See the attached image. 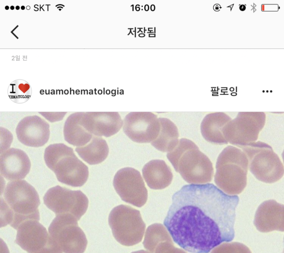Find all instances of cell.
<instances>
[{
    "mask_svg": "<svg viewBox=\"0 0 284 253\" xmlns=\"http://www.w3.org/2000/svg\"><path fill=\"white\" fill-rule=\"evenodd\" d=\"M32 90L29 84L25 81L18 80L11 83L8 88V95L15 102L28 100L31 94Z\"/></svg>",
    "mask_w": 284,
    "mask_h": 253,
    "instance_id": "25",
    "label": "cell"
},
{
    "mask_svg": "<svg viewBox=\"0 0 284 253\" xmlns=\"http://www.w3.org/2000/svg\"><path fill=\"white\" fill-rule=\"evenodd\" d=\"M155 253H187L185 251L175 247L173 243L164 242L161 243L155 250Z\"/></svg>",
    "mask_w": 284,
    "mask_h": 253,
    "instance_id": "28",
    "label": "cell"
},
{
    "mask_svg": "<svg viewBox=\"0 0 284 253\" xmlns=\"http://www.w3.org/2000/svg\"><path fill=\"white\" fill-rule=\"evenodd\" d=\"M45 205L56 215L70 214L78 220L88 206L86 196L81 190H73L59 185L49 188L43 196Z\"/></svg>",
    "mask_w": 284,
    "mask_h": 253,
    "instance_id": "8",
    "label": "cell"
},
{
    "mask_svg": "<svg viewBox=\"0 0 284 253\" xmlns=\"http://www.w3.org/2000/svg\"><path fill=\"white\" fill-rule=\"evenodd\" d=\"M197 146H198L190 139L185 138L179 139L176 147L166 155L168 160L174 169H176L178 161L182 154L187 150Z\"/></svg>",
    "mask_w": 284,
    "mask_h": 253,
    "instance_id": "26",
    "label": "cell"
},
{
    "mask_svg": "<svg viewBox=\"0 0 284 253\" xmlns=\"http://www.w3.org/2000/svg\"><path fill=\"white\" fill-rule=\"evenodd\" d=\"M113 186L124 202L140 208L148 198V191L140 172L130 167L122 168L115 174Z\"/></svg>",
    "mask_w": 284,
    "mask_h": 253,
    "instance_id": "11",
    "label": "cell"
},
{
    "mask_svg": "<svg viewBox=\"0 0 284 253\" xmlns=\"http://www.w3.org/2000/svg\"><path fill=\"white\" fill-rule=\"evenodd\" d=\"M232 119L223 112L212 113L206 115L201 124V132L207 141L219 145L227 144L222 130Z\"/></svg>",
    "mask_w": 284,
    "mask_h": 253,
    "instance_id": "19",
    "label": "cell"
},
{
    "mask_svg": "<svg viewBox=\"0 0 284 253\" xmlns=\"http://www.w3.org/2000/svg\"><path fill=\"white\" fill-rule=\"evenodd\" d=\"M175 170L189 184L209 183L214 175L212 162L198 146L182 154Z\"/></svg>",
    "mask_w": 284,
    "mask_h": 253,
    "instance_id": "10",
    "label": "cell"
},
{
    "mask_svg": "<svg viewBox=\"0 0 284 253\" xmlns=\"http://www.w3.org/2000/svg\"><path fill=\"white\" fill-rule=\"evenodd\" d=\"M11 9H13V6H11Z\"/></svg>",
    "mask_w": 284,
    "mask_h": 253,
    "instance_id": "32",
    "label": "cell"
},
{
    "mask_svg": "<svg viewBox=\"0 0 284 253\" xmlns=\"http://www.w3.org/2000/svg\"><path fill=\"white\" fill-rule=\"evenodd\" d=\"M239 8L241 10L243 11L245 9V6L244 4H242L240 6Z\"/></svg>",
    "mask_w": 284,
    "mask_h": 253,
    "instance_id": "30",
    "label": "cell"
},
{
    "mask_svg": "<svg viewBox=\"0 0 284 253\" xmlns=\"http://www.w3.org/2000/svg\"><path fill=\"white\" fill-rule=\"evenodd\" d=\"M246 155L248 169L255 177L263 182L273 183L284 175V165L272 147L258 141L240 147Z\"/></svg>",
    "mask_w": 284,
    "mask_h": 253,
    "instance_id": "4",
    "label": "cell"
},
{
    "mask_svg": "<svg viewBox=\"0 0 284 253\" xmlns=\"http://www.w3.org/2000/svg\"><path fill=\"white\" fill-rule=\"evenodd\" d=\"M0 198L1 221L17 230L28 220H40L39 194L35 188L25 180L8 182Z\"/></svg>",
    "mask_w": 284,
    "mask_h": 253,
    "instance_id": "2",
    "label": "cell"
},
{
    "mask_svg": "<svg viewBox=\"0 0 284 253\" xmlns=\"http://www.w3.org/2000/svg\"><path fill=\"white\" fill-rule=\"evenodd\" d=\"M161 128L159 134L155 140L151 142L157 150L163 152H170L179 142V132L177 127L167 118H159Z\"/></svg>",
    "mask_w": 284,
    "mask_h": 253,
    "instance_id": "22",
    "label": "cell"
},
{
    "mask_svg": "<svg viewBox=\"0 0 284 253\" xmlns=\"http://www.w3.org/2000/svg\"><path fill=\"white\" fill-rule=\"evenodd\" d=\"M173 243L169 232L161 223H154L148 227L143 242L144 248L151 253H154L161 243Z\"/></svg>",
    "mask_w": 284,
    "mask_h": 253,
    "instance_id": "23",
    "label": "cell"
},
{
    "mask_svg": "<svg viewBox=\"0 0 284 253\" xmlns=\"http://www.w3.org/2000/svg\"><path fill=\"white\" fill-rule=\"evenodd\" d=\"M31 167L29 157L21 149L11 148L1 153L0 173L7 180L13 181L25 178Z\"/></svg>",
    "mask_w": 284,
    "mask_h": 253,
    "instance_id": "16",
    "label": "cell"
},
{
    "mask_svg": "<svg viewBox=\"0 0 284 253\" xmlns=\"http://www.w3.org/2000/svg\"><path fill=\"white\" fill-rule=\"evenodd\" d=\"M15 243L28 253H62L38 220H28L17 229Z\"/></svg>",
    "mask_w": 284,
    "mask_h": 253,
    "instance_id": "9",
    "label": "cell"
},
{
    "mask_svg": "<svg viewBox=\"0 0 284 253\" xmlns=\"http://www.w3.org/2000/svg\"><path fill=\"white\" fill-rule=\"evenodd\" d=\"M265 121L266 115L262 112H239L222 132L228 143L240 148L257 141Z\"/></svg>",
    "mask_w": 284,
    "mask_h": 253,
    "instance_id": "6",
    "label": "cell"
},
{
    "mask_svg": "<svg viewBox=\"0 0 284 253\" xmlns=\"http://www.w3.org/2000/svg\"><path fill=\"white\" fill-rule=\"evenodd\" d=\"M78 219L70 214L56 215L48 227V232L64 253H83L87 240L79 226Z\"/></svg>",
    "mask_w": 284,
    "mask_h": 253,
    "instance_id": "7",
    "label": "cell"
},
{
    "mask_svg": "<svg viewBox=\"0 0 284 253\" xmlns=\"http://www.w3.org/2000/svg\"><path fill=\"white\" fill-rule=\"evenodd\" d=\"M284 206L274 200L262 203L257 208L254 219V224L261 232H269L274 230L284 231Z\"/></svg>",
    "mask_w": 284,
    "mask_h": 253,
    "instance_id": "17",
    "label": "cell"
},
{
    "mask_svg": "<svg viewBox=\"0 0 284 253\" xmlns=\"http://www.w3.org/2000/svg\"><path fill=\"white\" fill-rule=\"evenodd\" d=\"M108 222L114 238L121 244L132 246L141 241L146 225L138 210L119 205L111 211Z\"/></svg>",
    "mask_w": 284,
    "mask_h": 253,
    "instance_id": "5",
    "label": "cell"
},
{
    "mask_svg": "<svg viewBox=\"0 0 284 253\" xmlns=\"http://www.w3.org/2000/svg\"><path fill=\"white\" fill-rule=\"evenodd\" d=\"M16 7H17L16 9H19V6H17Z\"/></svg>",
    "mask_w": 284,
    "mask_h": 253,
    "instance_id": "31",
    "label": "cell"
},
{
    "mask_svg": "<svg viewBox=\"0 0 284 253\" xmlns=\"http://www.w3.org/2000/svg\"><path fill=\"white\" fill-rule=\"evenodd\" d=\"M210 253H251L245 245L239 242L223 243L213 249Z\"/></svg>",
    "mask_w": 284,
    "mask_h": 253,
    "instance_id": "27",
    "label": "cell"
},
{
    "mask_svg": "<svg viewBox=\"0 0 284 253\" xmlns=\"http://www.w3.org/2000/svg\"><path fill=\"white\" fill-rule=\"evenodd\" d=\"M131 253H152L150 252L145 251V250H139L135 252H133Z\"/></svg>",
    "mask_w": 284,
    "mask_h": 253,
    "instance_id": "29",
    "label": "cell"
},
{
    "mask_svg": "<svg viewBox=\"0 0 284 253\" xmlns=\"http://www.w3.org/2000/svg\"><path fill=\"white\" fill-rule=\"evenodd\" d=\"M248 159L240 148L229 145L219 154L216 163L214 182L224 193L237 195L247 184Z\"/></svg>",
    "mask_w": 284,
    "mask_h": 253,
    "instance_id": "3",
    "label": "cell"
},
{
    "mask_svg": "<svg viewBox=\"0 0 284 253\" xmlns=\"http://www.w3.org/2000/svg\"><path fill=\"white\" fill-rule=\"evenodd\" d=\"M74 153L71 147L63 143L52 144L45 148L44 160L46 166L52 170L54 165L61 158Z\"/></svg>",
    "mask_w": 284,
    "mask_h": 253,
    "instance_id": "24",
    "label": "cell"
},
{
    "mask_svg": "<svg viewBox=\"0 0 284 253\" xmlns=\"http://www.w3.org/2000/svg\"><path fill=\"white\" fill-rule=\"evenodd\" d=\"M237 195L212 183L187 184L172 197L163 224L173 241L192 253H208L235 237Z\"/></svg>",
    "mask_w": 284,
    "mask_h": 253,
    "instance_id": "1",
    "label": "cell"
},
{
    "mask_svg": "<svg viewBox=\"0 0 284 253\" xmlns=\"http://www.w3.org/2000/svg\"><path fill=\"white\" fill-rule=\"evenodd\" d=\"M75 151L84 162L92 165L103 162L108 155L109 149L104 139L93 135L88 143L77 147Z\"/></svg>",
    "mask_w": 284,
    "mask_h": 253,
    "instance_id": "21",
    "label": "cell"
},
{
    "mask_svg": "<svg viewBox=\"0 0 284 253\" xmlns=\"http://www.w3.org/2000/svg\"><path fill=\"white\" fill-rule=\"evenodd\" d=\"M143 178L151 189L159 190L168 186L173 179L170 168L162 160H153L146 163L142 170Z\"/></svg>",
    "mask_w": 284,
    "mask_h": 253,
    "instance_id": "18",
    "label": "cell"
},
{
    "mask_svg": "<svg viewBox=\"0 0 284 253\" xmlns=\"http://www.w3.org/2000/svg\"><path fill=\"white\" fill-rule=\"evenodd\" d=\"M52 171L59 182L72 187L82 186L89 176L87 166L75 153L61 158Z\"/></svg>",
    "mask_w": 284,
    "mask_h": 253,
    "instance_id": "14",
    "label": "cell"
},
{
    "mask_svg": "<svg viewBox=\"0 0 284 253\" xmlns=\"http://www.w3.org/2000/svg\"><path fill=\"white\" fill-rule=\"evenodd\" d=\"M19 141L25 145L38 147L44 145L50 135L49 125L38 116L22 119L16 128Z\"/></svg>",
    "mask_w": 284,
    "mask_h": 253,
    "instance_id": "15",
    "label": "cell"
},
{
    "mask_svg": "<svg viewBox=\"0 0 284 253\" xmlns=\"http://www.w3.org/2000/svg\"><path fill=\"white\" fill-rule=\"evenodd\" d=\"M82 114V112H77L70 115L65 121L63 129L65 140L77 147L86 145L93 136L80 124Z\"/></svg>",
    "mask_w": 284,
    "mask_h": 253,
    "instance_id": "20",
    "label": "cell"
},
{
    "mask_svg": "<svg viewBox=\"0 0 284 253\" xmlns=\"http://www.w3.org/2000/svg\"><path fill=\"white\" fill-rule=\"evenodd\" d=\"M160 128L159 118L152 112H130L123 122L125 134L137 143H151L158 137Z\"/></svg>",
    "mask_w": 284,
    "mask_h": 253,
    "instance_id": "12",
    "label": "cell"
},
{
    "mask_svg": "<svg viewBox=\"0 0 284 253\" xmlns=\"http://www.w3.org/2000/svg\"><path fill=\"white\" fill-rule=\"evenodd\" d=\"M80 124L96 136L109 137L122 128L123 121L118 112L82 113Z\"/></svg>",
    "mask_w": 284,
    "mask_h": 253,
    "instance_id": "13",
    "label": "cell"
}]
</instances>
